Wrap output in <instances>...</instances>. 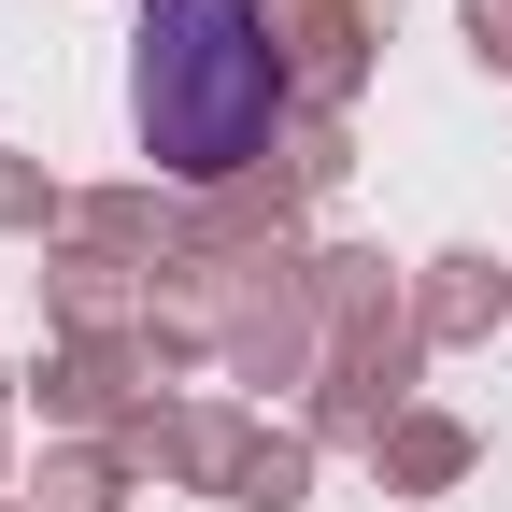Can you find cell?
Returning a JSON list of instances; mask_svg holds the SVG:
<instances>
[{
  "label": "cell",
  "instance_id": "6da1fadb",
  "mask_svg": "<svg viewBox=\"0 0 512 512\" xmlns=\"http://www.w3.org/2000/svg\"><path fill=\"white\" fill-rule=\"evenodd\" d=\"M128 114H143V157L185 171V185H228L242 157H271V128H285L271 0H143V29H128Z\"/></svg>",
  "mask_w": 512,
  "mask_h": 512
}]
</instances>
